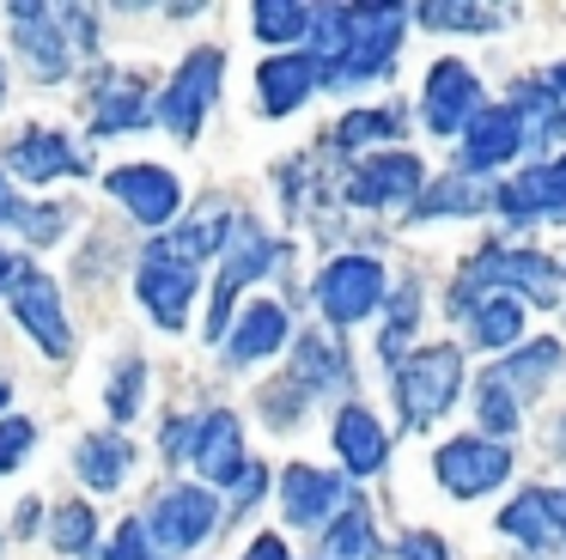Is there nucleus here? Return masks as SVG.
Returning <instances> with one entry per match:
<instances>
[{
	"label": "nucleus",
	"instance_id": "nucleus-1",
	"mask_svg": "<svg viewBox=\"0 0 566 560\" xmlns=\"http://www.w3.org/2000/svg\"><path fill=\"white\" fill-rule=\"evenodd\" d=\"M457 384H463V353L457 348H420L402 360L396 372V402H402V421L408 426H432L444 408L457 402Z\"/></svg>",
	"mask_w": 566,
	"mask_h": 560
},
{
	"label": "nucleus",
	"instance_id": "nucleus-2",
	"mask_svg": "<svg viewBox=\"0 0 566 560\" xmlns=\"http://www.w3.org/2000/svg\"><path fill=\"white\" fill-rule=\"evenodd\" d=\"M402 19H408L402 7H347V55L323 85L378 80V73L396 61V49H402Z\"/></svg>",
	"mask_w": 566,
	"mask_h": 560
},
{
	"label": "nucleus",
	"instance_id": "nucleus-3",
	"mask_svg": "<svg viewBox=\"0 0 566 560\" xmlns=\"http://www.w3.org/2000/svg\"><path fill=\"white\" fill-rule=\"evenodd\" d=\"M140 304L153 311V323L159 329H184L189 317V299H196V262H189L184 250H171L165 238L147 243V256H140Z\"/></svg>",
	"mask_w": 566,
	"mask_h": 560
},
{
	"label": "nucleus",
	"instance_id": "nucleus-4",
	"mask_svg": "<svg viewBox=\"0 0 566 560\" xmlns=\"http://www.w3.org/2000/svg\"><path fill=\"white\" fill-rule=\"evenodd\" d=\"M232 238H238V243L226 250L220 280H213V299H208V341H213V335H232V299H238V292H244L250 280L262 274V268L274 262V256H281V243L262 238V231L250 226V219H238Z\"/></svg>",
	"mask_w": 566,
	"mask_h": 560
},
{
	"label": "nucleus",
	"instance_id": "nucleus-5",
	"mask_svg": "<svg viewBox=\"0 0 566 560\" xmlns=\"http://www.w3.org/2000/svg\"><path fill=\"white\" fill-rule=\"evenodd\" d=\"M378 299H384V268L371 262V256H335V262L317 274V304H323V317H329L335 329L371 317Z\"/></svg>",
	"mask_w": 566,
	"mask_h": 560
},
{
	"label": "nucleus",
	"instance_id": "nucleus-6",
	"mask_svg": "<svg viewBox=\"0 0 566 560\" xmlns=\"http://www.w3.org/2000/svg\"><path fill=\"white\" fill-rule=\"evenodd\" d=\"M432 469H439V487H444V494L481 499V494H493V487L512 475V450L493 445V438H451V445H439Z\"/></svg>",
	"mask_w": 566,
	"mask_h": 560
},
{
	"label": "nucleus",
	"instance_id": "nucleus-7",
	"mask_svg": "<svg viewBox=\"0 0 566 560\" xmlns=\"http://www.w3.org/2000/svg\"><path fill=\"white\" fill-rule=\"evenodd\" d=\"M153 536V548L159 554H184V548H196L201 536H213V523H220V499L208 494V487H171V494L153 506V518H140Z\"/></svg>",
	"mask_w": 566,
	"mask_h": 560
},
{
	"label": "nucleus",
	"instance_id": "nucleus-8",
	"mask_svg": "<svg viewBox=\"0 0 566 560\" xmlns=\"http://www.w3.org/2000/svg\"><path fill=\"white\" fill-rule=\"evenodd\" d=\"M220 68H226V55L220 49H196V55L177 68V80L159 92V122L171 134H196L201 128V116H208V104H213V92H220Z\"/></svg>",
	"mask_w": 566,
	"mask_h": 560
},
{
	"label": "nucleus",
	"instance_id": "nucleus-9",
	"mask_svg": "<svg viewBox=\"0 0 566 560\" xmlns=\"http://www.w3.org/2000/svg\"><path fill=\"white\" fill-rule=\"evenodd\" d=\"M104 183H111V195L140 219V226H165V231H171V214L184 207V189H177V177L165 165H116Z\"/></svg>",
	"mask_w": 566,
	"mask_h": 560
},
{
	"label": "nucleus",
	"instance_id": "nucleus-10",
	"mask_svg": "<svg viewBox=\"0 0 566 560\" xmlns=\"http://www.w3.org/2000/svg\"><path fill=\"white\" fill-rule=\"evenodd\" d=\"M13 317L31 329V341H38L50 360H62L67 353V317H62V292H55V280L43 274V268H19L13 280Z\"/></svg>",
	"mask_w": 566,
	"mask_h": 560
},
{
	"label": "nucleus",
	"instance_id": "nucleus-11",
	"mask_svg": "<svg viewBox=\"0 0 566 560\" xmlns=\"http://www.w3.org/2000/svg\"><path fill=\"white\" fill-rule=\"evenodd\" d=\"M420 110H427V128L432 134L469 128V122H475V110H481L475 73H469L463 61H439V68L427 73V97H420Z\"/></svg>",
	"mask_w": 566,
	"mask_h": 560
},
{
	"label": "nucleus",
	"instance_id": "nucleus-12",
	"mask_svg": "<svg viewBox=\"0 0 566 560\" xmlns=\"http://www.w3.org/2000/svg\"><path fill=\"white\" fill-rule=\"evenodd\" d=\"M420 183H427V170H420L415 153H384V158H366V165L354 170L347 201L354 207H402L420 195Z\"/></svg>",
	"mask_w": 566,
	"mask_h": 560
},
{
	"label": "nucleus",
	"instance_id": "nucleus-13",
	"mask_svg": "<svg viewBox=\"0 0 566 560\" xmlns=\"http://www.w3.org/2000/svg\"><path fill=\"white\" fill-rule=\"evenodd\" d=\"M512 226H530V219H560L566 214V158L560 165H530L524 177H512L500 195H493Z\"/></svg>",
	"mask_w": 566,
	"mask_h": 560
},
{
	"label": "nucleus",
	"instance_id": "nucleus-14",
	"mask_svg": "<svg viewBox=\"0 0 566 560\" xmlns=\"http://www.w3.org/2000/svg\"><path fill=\"white\" fill-rule=\"evenodd\" d=\"M13 43H19V55L38 68V80H62L67 73V31L55 24V7L19 0L13 7Z\"/></svg>",
	"mask_w": 566,
	"mask_h": 560
},
{
	"label": "nucleus",
	"instance_id": "nucleus-15",
	"mask_svg": "<svg viewBox=\"0 0 566 560\" xmlns=\"http://www.w3.org/2000/svg\"><path fill=\"white\" fill-rule=\"evenodd\" d=\"M517 153H524V122H517V110L512 104L475 110V122L463 128V177L469 170H493Z\"/></svg>",
	"mask_w": 566,
	"mask_h": 560
},
{
	"label": "nucleus",
	"instance_id": "nucleus-16",
	"mask_svg": "<svg viewBox=\"0 0 566 560\" xmlns=\"http://www.w3.org/2000/svg\"><path fill=\"white\" fill-rule=\"evenodd\" d=\"M189 457H196V469L208 475L213 487H232L238 475L250 469V463H244V433H238L232 414H208V421H196Z\"/></svg>",
	"mask_w": 566,
	"mask_h": 560
},
{
	"label": "nucleus",
	"instance_id": "nucleus-17",
	"mask_svg": "<svg viewBox=\"0 0 566 560\" xmlns=\"http://www.w3.org/2000/svg\"><path fill=\"white\" fill-rule=\"evenodd\" d=\"M317 85H323V73L311 55H274V61H262V73H256V97H262L269 116H293Z\"/></svg>",
	"mask_w": 566,
	"mask_h": 560
},
{
	"label": "nucleus",
	"instance_id": "nucleus-18",
	"mask_svg": "<svg viewBox=\"0 0 566 560\" xmlns=\"http://www.w3.org/2000/svg\"><path fill=\"white\" fill-rule=\"evenodd\" d=\"M342 481H335L329 469H311V463H293L286 469V481H281V506H286V518L293 523H323V518H335V506H342Z\"/></svg>",
	"mask_w": 566,
	"mask_h": 560
},
{
	"label": "nucleus",
	"instance_id": "nucleus-19",
	"mask_svg": "<svg viewBox=\"0 0 566 560\" xmlns=\"http://www.w3.org/2000/svg\"><path fill=\"white\" fill-rule=\"evenodd\" d=\"M7 165L25 183H50V177H67V170L80 165V153L67 146V134H55V128H25L13 141V153H7Z\"/></svg>",
	"mask_w": 566,
	"mask_h": 560
},
{
	"label": "nucleus",
	"instance_id": "nucleus-20",
	"mask_svg": "<svg viewBox=\"0 0 566 560\" xmlns=\"http://www.w3.org/2000/svg\"><path fill=\"white\" fill-rule=\"evenodd\" d=\"M281 348H286V311L274 299H256L244 311V323L226 335L232 365H256V360H269V353H281Z\"/></svg>",
	"mask_w": 566,
	"mask_h": 560
},
{
	"label": "nucleus",
	"instance_id": "nucleus-21",
	"mask_svg": "<svg viewBox=\"0 0 566 560\" xmlns=\"http://www.w3.org/2000/svg\"><path fill=\"white\" fill-rule=\"evenodd\" d=\"M74 469H80V481H86V487L116 494V487L128 481V469H135V445H128L123 433H92V438H80Z\"/></svg>",
	"mask_w": 566,
	"mask_h": 560
},
{
	"label": "nucleus",
	"instance_id": "nucleus-22",
	"mask_svg": "<svg viewBox=\"0 0 566 560\" xmlns=\"http://www.w3.org/2000/svg\"><path fill=\"white\" fill-rule=\"evenodd\" d=\"M335 450H342V463L354 475H378L384 457H390V438H384V426L366 408H342L335 414Z\"/></svg>",
	"mask_w": 566,
	"mask_h": 560
},
{
	"label": "nucleus",
	"instance_id": "nucleus-23",
	"mask_svg": "<svg viewBox=\"0 0 566 560\" xmlns=\"http://www.w3.org/2000/svg\"><path fill=\"white\" fill-rule=\"evenodd\" d=\"M517 122H524V146H554L566 134V104L548 92V80H524L512 97Z\"/></svg>",
	"mask_w": 566,
	"mask_h": 560
},
{
	"label": "nucleus",
	"instance_id": "nucleus-24",
	"mask_svg": "<svg viewBox=\"0 0 566 560\" xmlns=\"http://www.w3.org/2000/svg\"><path fill=\"white\" fill-rule=\"evenodd\" d=\"M463 317H469V335L481 348H512L524 335V299H512V292H481Z\"/></svg>",
	"mask_w": 566,
	"mask_h": 560
},
{
	"label": "nucleus",
	"instance_id": "nucleus-25",
	"mask_svg": "<svg viewBox=\"0 0 566 560\" xmlns=\"http://www.w3.org/2000/svg\"><path fill=\"white\" fill-rule=\"evenodd\" d=\"M500 530L512 536V542H524V548H554L560 542V530H554V499L542 494V487H530V494H517L512 506L500 511Z\"/></svg>",
	"mask_w": 566,
	"mask_h": 560
},
{
	"label": "nucleus",
	"instance_id": "nucleus-26",
	"mask_svg": "<svg viewBox=\"0 0 566 560\" xmlns=\"http://www.w3.org/2000/svg\"><path fill=\"white\" fill-rule=\"evenodd\" d=\"M560 360H566V348H560L554 335H542V341H530L524 353H512L505 365H493V377H500V384L512 390L517 402H524V396H536V390L548 384L554 365H560Z\"/></svg>",
	"mask_w": 566,
	"mask_h": 560
},
{
	"label": "nucleus",
	"instance_id": "nucleus-27",
	"mask_svg": "<svg viewBox=\"0 0 566 560\" xmlns=\"http://www.w3.org/2000/svg\"><path fill=\"white\" fill-rule=\"evenodd\" d=\"M147 92H140V80H111L98 92V104H92V128L98 134H135L147 128Z\"/></svg>",
	"mask_w": 566,
	"mask_h": 560
},
{
	"label": "nucleus",
	"instance_id": "nucleus-28",
	"mask_svg": "<svg viewBox=\"0 0 566 560\" xmlns=\"http://www.w3.org/2000/svg\"><path fill=\"white\" fill-rule=\"evenodd\" d=\"M342 384H347L342 348H329L323 335L298 341V360H293V390H298V396H323V390H342Z\"/></svg>",
	"mask_w": 566,
	"mask_h": 560
},
{
	"label": "nucleus",
	"instance_id": "nucleus-29",
	"mask_svg": "<svg viewBox=\"0 0 566 560\" xmlns=\"http://www.w3.org/2000/svg\"><path fill=\"white\" fill-rule=\"evenodd\" d=\"M323 560H378V530H371L366 506H347L342 518L323 530Z\"/></svg>",
	"mask_w": 566,
	"mask_h": 560
},
{
	"label": "nucleus",
	"instance_id": "nucleus-30",
	"mask_svg": "<svg viewBox=\"0 0 566 560\" xmlns=\"http://www.w3.org/2000/svg\"><path fill=\"white\" fill-rule=\"evenodd\" d=\"M481 207H493V195L481 189L475 177H463V170H457V177H439V183H432L427 195H420V201H415V219H444V214H481Z\"/></svg>",
	"mask_w": 566,
	"mask_h": 560
},
{
	"label": "nucleus",
	"instance_id": "nucleus-31",
	"mask_svg": "<svg viewBox=\"0 0 566 560\" xmlns=\"http://www.w3.org/2000/svg\"><path fill=\"white\" fill-rule=\"evenodd\" d=\"M475 421L488 426L493 445H500V438H512L517 426H524V402H517L512 390H505L500 377L488 372V377H481V390H475Z\"/></svg>",
	"mask_w": 566,
	"mask_h": 560
},
{
	"label": "nucleus",
	"instance_id": "nucleus-32",
	"mask_svg": "<svg viewBox=\"0 0 566 560\" xmlns=\"http://www.w3.org/2000/svg\"><path fill=\"white\" fill-rule=\"evenodd\" d=\"M415 19L427 24V31H469V37H488L493 24H500V12H493V7H469V0H427Z\"/></svg>",
	"mask_w": 566,
	"mask_h": 560
},
{
	"label": "nucleus",
	"instance_id": "nucleus-33",
	"mask_svg": "<svg viewBox=\"0 0 566 560\" xmlns=\"http://www.w3.org/2000/svg\"><path fill=\"white\" fill-rule=\"evenodd\" d=\"M0 219H7V226H19L31 243H55V238H62V219L67 214H62V207H25L13 189H7V177H0Z\"/></svg>",
	"mask_w": 566,
	"mask_h": 560
},
{
	"label": "nucleus",
	"instance_id": "nucleus-34",
	"mask_svg": "<svg viewBox=\"0 0 566 560\" xmlns=\"http://www.w3.org/2000/svg\"><path fill=\"white\" fill-rule=\"evenodd\" d=\"M250 19H256L262 43H298V37H311V7H298V0H262Z\"/></svg>",
	"mask_w": 566,
	"mask_h": 560
},
{
	"label": "nucleus",
	"instance_id": "nucleus-35",
	"mask_svg": "<svg viewBox=\"0 0 566 560\" xmlns=\"http://www.w3.org/2000/svg\"><path fill=\"white\" fill-rule=\"evenodd\" d=\"M415 323H420V287H415V280H402V287H396V299H390V323H384V335H378L384 360H402Z\"/></svg>",
	"mask_w": 566,
	"mask_h": 560
},
{
	"label": "nucleus",
	"instance_id": "nucleus-36",
	"mask_svg": "<svg viewBox=\"0 0 566 560\" xmlns=\"http://www.w3.org/2000/svg\"><path fill=\"white\" fill-rule=\"evenodd\" d=\"M396 134V110H354V116L335 122V146H371V141H390Z\"/></svg>",
	"mask_w": 566,
	"mask_h": 560
},
{
	"label": "nucleus",
	"instance_id": "nucleus-37",
	"mask_svg": "<svg viewBox=\"0 0 566 560\" xmlns=\"http://www.w3.org/2000/svg\"><path fill=\"white\" fill-rule=\"evenodd\" d=\"M140 390H147V365H140V360H123V372H116V377H111V390H104V402H111V421H116V426L135 421Z\"/></svg>",
	"mask_w": 566,
	"mask_h": 560
},
{
	"label": "nucleus",
	"instance_id": "nucleus-38",
	"mask_svg": "<svg viewBox=\"0 0 566 560\" xmlns=\"http://www.w3.org/2000/svg\"><path fill=\"white\" fill-rule=\"evenodd\" d=\"M55 548H62V554H86L92 548V536H98V518H92L86 506H62L55 511Z\"/></svg>",
	"mask_w": 566,
	"mask_h": 560
},
{
	"label": "nucleus",
	"instance_id": "nucleus-39",
	"mask_svg": "<svg viewBox=\"0 0 566 560\" xmlns=\"http://www.w3.org/2000/svg\"><path fill=\"white\" fill-rule=\"evenodd\" d=\"M104 560H165V554L153 548L147 523H140V518H123V523H116V536H111V548H104Z\"/></svg>",
	"mask_w": 566,
	"mask_h": 560
},
{
	"label": "nucleus",
	"instance_id": "nucleus-40",
	"mask_svg": "<svg viewBox=\"0 0 566 560\" xmlns=\"http://www.w3.org/2000/svg\"><path fill=\"white\" fill-rule=\"evenodd\" d=\"M31 445H38V426H31V421H0V475L13 469Z\"/></svg>",
	"mask_w": 566,
	"mask_h": 560
},
{
	"label": "nucleus",
	"instance_id": "nucleus-41",
	"mask_svg": "<svg viewBox=\"0 0 566 560\" xmlns=\"http://www.w3.org/2000/svg\"><path fill=\"white\" fill-rule=\"evenodd\" d=\"M396 560H451V554H444V542H439V536L415 530V536L402 542V554H396Z\"/></svg>",
	"mask_w": 566,
	"mask_h": 560
},
{
	"label": "nucleus",
	"instance_id": "nucleus-42",
	"mask_svg": "<svg viewBox=\"0 0 566 560\" xmlns=\"http://www.w3.org/2000/svg\"><path fill=\"white\" fill-rule=\"evenodd\" d=\"M262 487H269V475H262V469H244V475L232 481V506H238V511H244V506H256V499H262Z\"/></svg>",
	"mask_w": 566,
	"mask_h": 560
},
{
	"label": "nucleus",
	"instance_id": "nucleus-43",
	"mask_svg": "<svg viewBox=\"0 0 566 560\" xmlns=\"http://www.w3.org/2000/svg\"><path fill=\"white\" fill-rule=\"evenodd\" d=\"M189 438H196V421H177V426H165L159 450H165V457H184V450H189Z\"/></svg>",
	"mask_w": 566,
	"mask_h": 560
},
{
	"label": "nucleus",
	"instance_id": "nucleus-44",
	"mask_svg": "<svg viewBox=\"0 0 566 560\" xmlns=\"http://www.w3.org/2000/svg\"><path fill=\"white\" fill-rule=\"evenodd\" d=\"M244 560H286V542L281 536H256V542L244 548Z\"/></svg>",
	"mask_w": 566,
	"mask_h": 560
},
{
	"label": "nucleus",
	"instance_id": "nucleus-45",
	"mask_svg": "<svg viewBox=\"0 0 566 560\" xmlns=\"http://www.w3.org/2000/svg\"><path fill=\"white\" fill-rule=\"evenodd\" d=\"M38 530V499H25V506H19V536H31Z\"/></svg>",
	"mask_w": 566,
	"mask_h": 560
},
{
	"label": "nucleus",
	"instance_id": "nucleus-46",
	"mask_svg": "<svg viewBox=\"0 0 566 560\" xmlns=\"http://www.w3.org/2000/svg\"><path fill=\"white\" fill-rule=\"evenodd\" d=\"M554 499V530H560V542H566V487H560V494H548Z\"/></svg>",
	"mask_w": 566,
	"mask_h": 560
},
{
	"label": "nucleus",
	"instance_id": "nucleus-47",
	"mask_svg": "<svg viewBox=\"0 0 566 560\" xmlns=\"http://www.w3.org/2000/svg\"><path fill=\"white\" fill-rule=\"evenodd\" d=\"M19 268H25V262H19V256H7V250H0V280H7V287H13V280H19Z\"/></svg>",
	"mask_w": 566,
	"mask_h": 560
},
{
	"label": "nucleus",
	"instance_id": "nucleus-48",
	"mask_svg": "<svg viewBox=\"0 0 566 560\" xmlns=\"http://www.w3.org/2000/svg\"><path fill=\"white\" fill-rule=\"evenodd\" d=\"M548 92H554V97H560V104H566V61H560V68L548 73Z\"/></svg>",
	"mask_w": 566,
	"mask_h": 560
},
{
	"label": "nucleus",
	"instance_id": "nucleus-49",
	"mask_svg": "<svg viewBox=\"0 0 566 560\" xmlns=\"http://www.w3.org/2000/svg\"><path fill=\"white\" fill-rule=\"evenodd\" d=\"M7 396H13V384H0V408H7Z\"/></svg>",
	"mask_w": 566,
	"mask_h": 560
},
{
	"label": "nucleus",
	"instance_id": "nucleus-50",
	"mask_svg": "<svg viewBox=\"0 0 566 560\" xmlns=\"http://www.w3.org/2000/svg\"><path fill=\"white\" fill-rule=\"evenodd\" d=\"M0 97H7V85H0Z\"/></svg>",
	"mask_w": 566,
	"mask_h": 560
}]
</instances>
